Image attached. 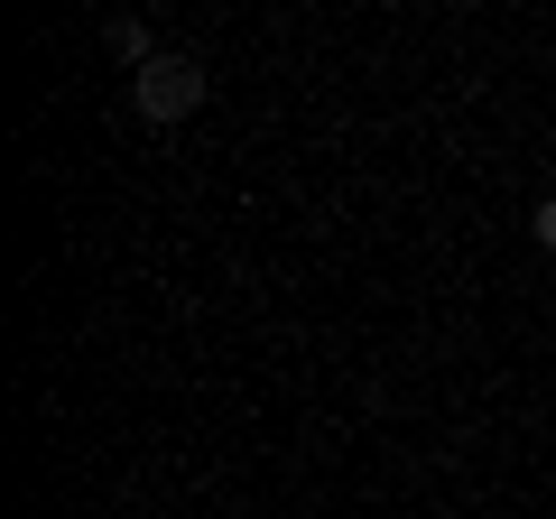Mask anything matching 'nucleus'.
I'll use <instances>...</instances> for the list:
<instances>
[{
  "instance_id": "3",
  "label": "nucleus",
  "mask_w": 556,
  "mask_h": 519,
  "mask_svg": "<svg viewBox=\"0 0 556 519\" xmlns=\"http://www.w3.org/2000/svg\"><path fill=\"white\" fill-rule=\"evenodd\" d=\"M529 232H538V251H556V195H547V204L529 214Z\"/></svg>"
},
{
  "instance_id": "2",
  "label": "nucleus",
  "mask_w": 556,
  "mask_h": 519,
  "mask_svg": "<svg viewBox=\"0 0 556 519\" xmlns=\"http://www.w3.org/2000/svg\"><path fill=\"white\" fill-rule=\"evenodd\" d=\"M112 56L130 65V75H139V65L159 56V47H149V28H139V20H112Z\"/></svg>"
},
{
  "instance_id": "1",
  "label": "nucleus",
  "mask_w": 556,
  "mask_h": 519,
  "mask_svg": "<svg viewBox=\"0 0 556 519\" xmlns=\"http://www.w3.org/2000/svg\"><path fill=\"white\" fill-rule=\"evenodd\" d=\"M130 102L149 121H186V112H204V65H186V56H149L130 75Z\"/></svg>"
}]
</instances>
